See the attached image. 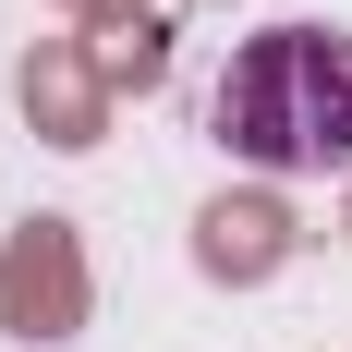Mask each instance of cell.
I'll list each match as a JSON object with an SVG mask.
<instances>
[{"mask_svg":"<svg viewBox=\"0 0 352 352\" xmlns=\"http://www.w3.org/2000/svg\"><path fill=\"white\" fill-rule=\"evenodd\" d=\"M207 122H219L231 158H255V170H280V182L352 170V36H328V25L243 36L231 73H219V98H207Z\"/></svg>","mask_w":352,"mask_h":352,"instance_id":"1","label":"cell"}]
</instances>
